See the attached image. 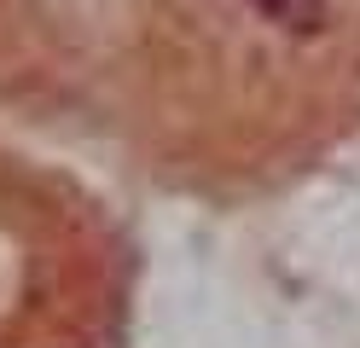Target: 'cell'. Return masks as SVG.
Segmentation results:
<instances>
[{"instance_id":"6da1fadb","label":"cell","mask_w":360,"mask_h":348,"mask_svg":"<svg viewBox=\"0 0 360 348\" xmlns=\"http://www.w3.org/2000/svg\"><path fill=\"white\" fill-rule=\"evenodd\" d=\"M244 6H256L285 35H320L331 18V0H244Z\"/></svg>"}]
</instances>
